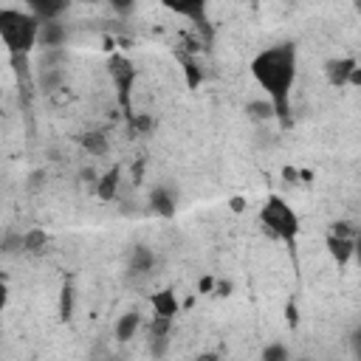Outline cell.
Instances as JSON below:
<instances>
[{
    "label": "cell",
    "mask_w": 361,
    "mask_h": 361,
    "mask_svg": "<svg viewBox=\"0 0 361 361\" xmlns=\"http://www.w3.org/2000/svg\"><path fill=\"white\" fill-rule=\"evenodd\" d=\"M166 11L178 14V17H186L197 31L200 37L209 42L212 39V23H209V0H158Z\"/></svg>",
    "instance_id": "obj_6"
},
{
    "label": "cell",
    "mask_w": 361,
    "mask_h": 361,
    "mask_svg": "<svg viewBox=\"0 0 361 361\" xmlns=\"http://www.w3.org/2000/svg\"><path fill=\"white\" fill-rule=\"evenodd\" d=\"M245 116L251 121H274L276 118V107H274V102L268 96L265 99H251L245 104Z\"/></svg>",
    "instance_id": "obj_17"
},
{
    "label": "cell",
    "mask_w": 361,
    "mask_h": 361,
    "mask_svg": "<svg viewBox=\"0 0 361 361\" xmlns=\"http://www.w3.org/2000/svg\"><path fill=\"white\" fill-rule=\"evenodd\" d=\"M251 3H254V6H257V3H259V0H251Z\"/></svg>",
    "instance_id": "obj_34"
},
{
    "label": "cell",
    "mask_w": 361,
    "mask_h": 361,
    "mask_svg": "<svg viewBox=\"0 0 361 361\" xmlns=\"http://www.w3.org/2000/svg\"><path fill=\"white\" fill-rule=\"evenodd\" d=\"M353 259L358 262V268H361V231L355 234V245H353Z\"/></svg>",
    "instance_id": "obj_30"
},
{
    "label": "cell",
    "mask_w": 361,
    "mask_h": 361,
    "mask_svg": "<svg viewBox=\"0 0 361 361\" xmlns=\"http://www.w3.org/2000/svg\"><path fill=\"white\" fill-rule=\"evenodd\" d=\"M149 305H152V316H166V319H175L178 310H180V302L175 296L172 288H164L158 293L149 296Z\"/></svg>",
    "instance_id": "obj_12"
},
{
    "label": "cell",
    "mask_w": 361,
    "mask_h": 361,
    "mask_svg": "<svg viewBox=\"0 0 361 361\" xmlns=\"http://www.w3.org/2000/svg\"><path fill=\"white\" fill-rule=\"evenodd\" d=\"M296 65H299V54L293 42L268 45L259 54H254V59L248 62V73L274 102L276 121L282 130L290 127V93L296 82Z\"/></svg>",
    "instance_id": "obj_1"
},
{
    "label": "cell",
    "mask_w": 361,
    "mask_h": 361,
    "mask_svg": "<svg viewBox=\"0 0 361 361\" xmlns=\"http://www.w3.org/2000/svg\"><path fill=\"white\" fill-rule=\"evenodd\" d=\"M166 347H169V336H155V338H149V353H152V355H164Z\"/></svg>",
    "instance_id": "obj_24"
},
{
    "label": "cell",
    "mask_w": 361,
    "mask_h": 361,
    "mask_svg": "<svg viewBox=\"0 0 361 361\" xmlns=\"http://www.w3.org/2000/svg\"><path fill=\"white\" fill-rule=\"evenodd\" d=\"M42 20L34 11L23 8H0V39L11 54H31L39 42Z\"/></svg>",
    "instance_id": "obj_2"
},
{
    "label": "cell",
    "mask_w": 361,
    "mask_h": 361,
    "mask_svg": "<svg viewBox=\"0 0 361 361\" xmlns=\"http://www.w3.org/2000/svg\"><path fill=\"white\" fill-rule=\"evenodd\" d=\"M228 206H231L234 212H243V206H245V200H243V197H231V200H228Z\"/></svg>",
    "instance_id": "obj_32"
},
{
    "label": "cell",
    "mask_w": 361,
    "mask_h": 361,
    "mask_svg": "<svg viewBox=\"0 0 361 361\" xmlns=\"http://www.w3.org/2000/svg\"><path fill=\"white\" fill-rule=\"evenodd\" d=\"M28 11H34L39 20H59L62 11L71 6V0H25Z\"/></svg>",
    "instance_id": "obj_14"
},
{
    "label": "cell",
    "mask_w": 361,
    "mask_h": 361,
    "mask_svg": "<svg viewBox=\"0 0 361 361\" xmlns=\"http://www.w3.org/2000/svg\"><path fill=\"white\" fill-rule=\"evenodd\" d=\"M149 209L158 214V217H175V212H178V197H175V192L169 189V186H155L152 192H149Z\"/></svg>",
    "instance_id": "obj_9"
},
{
    "label": "cell",
    "mask_w": 361,
    "mask_h": 361,
    "mask_svg": "<svg viewBox=\"0 0 361 361\" xmlns=\"http://www.w3.org/2000/svg\"><path fill=\"white\" fill-rule=\"evenodd\" d=\"M65 39H68V28H65L59 20H42L39 45H45V48H59Z\"/></svg>",
    "instance_id": "obj_15"
},
{
    "label": "cell",
    "mask_w": 361,
    "mask_h": 361,
    "mask_svg": "<svg viewBox=\"0 0 361 361\" xmlns=\"http://www.w3.org/2000/svg\"><path fill=\"white\" fill-rule=\"evenodd\" d=\"M79 144L90 152V155H104L107 152V135L104 133H85L79 138Z\"/></svg>",
    "instance_id": "obj_19"
},
{
    "label": "cell",
    "mask_w": 361,
    "mask_h": 361,
    "mask_svg": "<svg viewBox=\"0 0 361 361\" xmlns=\"http://www.w3.org/2000/svg\"><path fill=\"white\" fill-rule=\"evenodd\" d=\"M355 11H358V17H361V0H355Z\"/></svg>",
    "instance_id": "obj_33"
},
{
    "label": "cell",
    "mask_w": 361,
    "mask_h": 361,
    "mask_svg": "<svg viewBox=\"0 0 361 361\" xmlns=\"http://www.w3.org/2000/svg\"><path fill=\"white\" fill-rule=\"evenodd\" d=\"M107 73L113 79V87H116V102L124 113V121H127V130L133 127L135 121V107H133V87H135V65L124 56V54H110L107 56Z\"/></svg>",
    "instance_id": "obj_4"
},
{
    "label": "cell",
    "mask_w": 361,
    "mask_h": 361,
    "mask_svg": "<svg viewBox=\"0 0 361 361\" xmlns=\"http://www.w3.org/2000/svg\"><path fill=\"white\" fill-rule=\"evenodd\" d=\"M231 293V282H217L214 285V296H228Z\"/></svg>",
    "instance_id": "obj_29"
},
{
    "label": "cell",
    "mask_w": 361,
    "mask_h": 361,
    "mask_svg": "<svg viewBox=\"0 0 361 361\" xmlns=\"http://www.w3.org/2000/svg\"><path fill=\"white\" fill-rule=\"evenodd\" d=\"M118 183H121V166H113V169L99 175V180L93 183V192H96L99 200L113 203V197L118 195Z\"/></svg>",
    "instance_id": "obj_11"
},
{
    "label": "cell",
    "mask_w": 361,
    "mask_h": 361,
    "mask_svg": "<svg viewBox=\"0 0 361 361\" xmlns=\"http://www.w3.org/2000/svg\"><path fill=\"white\" fill-rule=\"evenodd\" d=\"M51 248V234L45 228H25L23 231V254L25 257H45Z\"/></svg>",
    "instance_id": "obj_10"
},
{
    "label": "cell",
    "mask_w": 361,
    "mask_h": 361,
    "mask_svg": "<svg viewBox=\"0 0 361 361\" xmlns=\"http://www.w3.org/2000/svg\"><path fill=\"white\" fill-rule=\"evenodd\" d=\"M355 59L353 56H333L324 62V79L333 85V87H350V76L355 71Z\"/></svg>",
    "instance_id": "obj_7"
},
{
    "label": "cell",
    "mask_w": 361,
    "mask_h": 361,
    "mask_svg": "<svg viewBox=\"0 0 361 361\" xmlns=\"http://www.w3.org/2000/svg\"><path fill=\"white\" fill-rule=\"evenodd\" d=\"M288 358H290V353L285 344H268L262 350V361H288Z\"/></svg>",
    "instance_id": "obj_21"
},
{
    "label": "cell",
    "mask_w": 361,
    "mask_h": 361,
    "mask_svg": "<svg viewBox=\"0 0 361 361\" xmlns=\"http://www.w3.org/2000/svg\"><path fill=\"white\" fill-rule=\"evenodd\" d=\"M149 130H152V118L144 116V113H138L135 121H133V127H130V133L135 135V133H149Z\"/></svg>",
    "instance_id": "obj_23"
},
{
    "label": "cell",
    "mask_w": 361,
    "mask_h": 361,
    "mask_svg": "<svg viewBox=\"0 0 361 361\" xmlns=\"http://www.w3.org/2000/svg\"><path fill=\"white\" fill-rule=\"evenodd\" d=\"M282 178H285L288 183H296L299 178H305V180H310L313 175H310V172H299V169H293V166H285V169H282Z\"/></svg>",
    "instance_id": "obj_25"
},
{
    "label": "cell",
    "mask_w": 361,
    "mask_h": 361,
    "mask_svg": "<svg viewBox=\"0 0 361 361\" xmlns=\"http://www.w3.org/2000/svg\"><path fill=\"white\" fill-rule=\"evenodd\" d=\"M138 330H141V316H138V310H127L124 316H118V322H116V327H113L116 341H121V344H127L130 338H135Z\"/></svg>",
    "instance_id": "obj_16"
},
{
    "label": "cell",
    "mask_w": 361,
    "mask_h": 361,
    "mask_svg": "<svg viewBox=\"0 0 361 361\" xmlns=\"http://www.w3.org/2000/svg\"><path fill=\"white\" fill-rule=\"evenodd\" d=\"M175 59H178V65H180V73H183V79H186V87H189V90L200 87L203 79H206V73H203L197 56H195L192 51H186V48H178V51H175Z\"/></svg>",
    "instance_id": "obj_8"
},
{
    "label": "cell",
    "mask_w": 361,
    "mask_h": 361,
    "mask_svg": "<svg viewBox=\"0 0 361 361\" xmlns=\"http://www.w3.org/2000/svg\"><path fill=\"white\" fill-rule=\"evenodd\" d=\"M259 226L271 240L285 243V248L296 257V240H299V214L293 212V206L279 197V195H268L262 209H259Z\"/></svg>",
    "instance_id": "obj_3"
},
{
    "label": "cell",
    "mask_w": 361,
    "mask_h": 361,
    "mask_svg": "<svg viewBox=\"0 0 361 361\" xmlns=\"http://www.w3.org/2000/svg\"><path fill=\"white\" fill-rule=\"evenodd\" d=\"M116 14H121V17H127V14H133L135 11V3L138 0H104Z\"/></svg>",
    "instance_id": "obj_22"
},
{
    "label": "cell",
    "mask_w": 361,
    "mask_h": 361,
    "mask_svg": "<svg viewBox=\"0 0 361 361\" xmlns=\"http://www.w3.org/2000/svg\"><path fill=\"white\" fill-rule=\"evenodd\" d=\"M350 87H358L361 90V65H355V71L350 76Z\"/></svg>",
    "instance_id": "obj_31"
},
{
    "label": "cell",
    "mask_w": 361,
    "mask_h": 361,
    "mask_svg": "<svg viewBox=\"0 0 361 361\" xmlns=\"http://www.w3.org/2000/svg\"><path fill=\"white\" fill-rule=\"evenodd\" d=\"M350 347H353V353H355V358H361V324L350 333Z\"/></svg>",
    "instance_id": "obj_27"
},
{
    "label": "cell",
    "mask_w": 361,
    "mask_h": 361,
    "mask_svg": "<svg viewBox=\"0 0 361 361\" xmlns=\"http://www.w3.org/2000/svg\"><path fill=\"white\" fill-rule=\"evenodd\" d=\"M355 234H358V231H355L347 220H336V223L330 226V231H327V237H324V245H327L330 259H333L338 268H344V265L353 259Z\"/></svg>",
    "instance_id": "obj_5"
},
{
    "label": "cell",
    "mask_w": 361,
    "mask_h": 361,
    "mask_svg": "<svg viewBox=\"0 0 361 361\" xmlns=\"http://www.w3.org/2000/svg\"><path fill=\"white\" fill-rule=\"evenodd\" d=\"M71 319H73V285L71 279H65L59 290V322H71Z\"/></svg>",
    "instance_id": "obj_18"
},
{
    "label": "cell",
    "mask_w": 361,
    "mask_h": 361,
    "mask_svg": "<svg viewBox=\"0 0 361 361\" xmlns=\"http://www.w3.org/2000/svg\"><path fill=\"white\" fill-rule=\"evenodd\" d=\"M152 265H155V254H152V248H147V245H133L127 271H130L133 276H147V274L152 271Z\"/></svg>",
    "instance_id": "obj_13"
},
{
    "label": "cell",
    "mask_w": 361,
    "mask_h": 361,
    "mask_svg": "<svg viewBox=\"0 0 361 361\" xmlns=\"http://www.w3.org/2000/svg\"><path fill=\"white\" fill-rule=\"evenodd\" d=\"M285 322H288V327H296L299 324V310H296L293 302H288V307H285Z\"/></svg>",
    "instance_id": "obj_26"
},
{
    "label": "cell",
    "mask_w": 361,
    "mask_h": 361,
    "mask_svg": "<svg viewBox=\"0 0 361 361\" xmlns=\"http://www.w3.org/2000/svg\"><path fill=\"white\" fill-rule=\"evenodd\" d=\"M169 330H172V319H166V316H152V322H149V327H147V336H149V338H155V336H169Z\"/></svg>",
    "instance_id": "obj_20"
},
{
    "label": "cell",
    "mask_w": 361,
    "mask_h": 361,
    "mask_svg": "<svg viewBox=\"0 0 361 361\" xmlns=\"http://www.w3.org/2000/svg\"><path fill=\"white\" fill-rule=\"evenodd\" d=\"M214 285H217L214 276H203L200 285H197V290H200V293H214Z\"/></svg>",
    "instance_id": "obj_28"
}]
</instances>
